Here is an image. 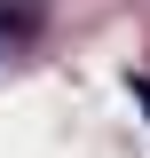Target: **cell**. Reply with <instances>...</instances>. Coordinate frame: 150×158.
<instances>
[{
    "instance_id": "6da1fadb",
    "label": "cell",
    "mask_w": 150,
    "mask_h": 158,
    "mask_svg": "<svg viewBox=\"0 0 150 158\" xmlns=\"http://www.w3.org/2000/svg\"><path fill=\"white\" fill-rule=\"evenodd\" d=\"M24 32H32V16H24V8H16V16L0 8V40H24Z\"/></svg>"
}]
</instances>
